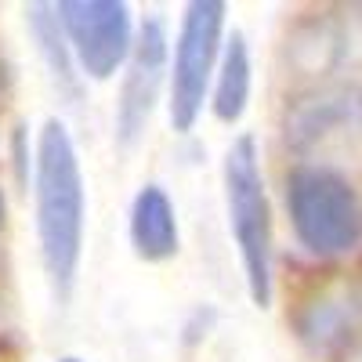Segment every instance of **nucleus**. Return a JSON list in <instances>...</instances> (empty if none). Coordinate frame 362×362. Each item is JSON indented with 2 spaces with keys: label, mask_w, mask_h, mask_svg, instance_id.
Listing matches in <instances>:
<instances>
[{
  "label": "nucleus",
  "mask_w": 362,
  "mask_h": 362,
  "mask_svg": "<svg viewBox=\"0 0 362 362\" xmlns=\"http://www.w3.org/2000/svg\"><path fill=\"white\" fill-rule=\"evenodd\" d=\"M225 4L221 0H192L181 15V29L174 40V66H170V127L189 134L206 105L210 80L218 76L221 51H225Z\"/></svg>",
  "instance_id": "20e7f679"
},
{
  "label": "nucleus",
  "mask_w": 362,
  "mask_h": 362,
  "mask_svg": "<svg viewBox=\"0 0 362 362\" xmlns=\"http://www.w3.org/2000/svg\"><path fill=\"white\" fill-rule=\"evenodd\" d=\"M358 315H362V300L355 297H315L297 319L300 341L312 351H329L351 337Z\"/></svg>",
  "instance_id": "9d476101"
},
{
  "label": "nucleus",
  "mask_w": 362,
  "mask_h": 362,
  "mask_svg": "<svg viewBox=\"0 0 362 362\" xmlns=\"http://www.w3.org/2000/svg\"><path fill=\"white\" fill-rule=\"evenodd\" d=\"M25 15H29V33H33V40L44 54L54 87L62 90V95L76 98L80 83H76V73H73V47H69V37L62 29V18H58V4H29Z\"/></svg>",
  "instance_id": "9b49d317"
},
{
  "label": "nucleus",
  "mask_w": 362,
  "mask_h": 362,
  "mask_svg": "<svg viewBox=\"0 0 362 362\" xmlns=\"http://www.w3.org/2000/svg\"><path fill=\"white\" fill-rule=\"evenodd\" d=\"M286 210L297 243L315 257H344L362 243V199L334 167H293L286 174Z\"/></svg>",
  "instance_id": "f03ea898"
},
{
  "label": "nucleus",
  "mask_w": 362,
  "mask_h": 362,
  "mask_svg": "<svg viewBox=\"0 0 362 362\" xmlns=\"http://www.w3.org/2000/svg\"><path fill=\"white\" fill-rule=\"evenodd\" d=\"M0 228H4V196H0Z\"/></svg>",
  "instance_id": "f8f14e48"
},
{
  "label": "nucleus",
  "mask_w": 362,
  "mask_h": 362,
  "mask_svg": "<svg viewBox=\"0 0 362 362\" xmlns=\"http://www.w3.org/2000/svg\"><path fill=\"white\" fill-rule=\"evenodd\" d=\"M37 192V239L44 272L58 300H66L76 283L83 254V170L73 134L62 119H44L33 163Z\"/></svg>",
  "instance_id": "f257e3e1"
},
{
  "label": "nucleus",
  "mask_w": 362,
  "mask_h": 362,
  "mask_svg": "<svg viewBox=\"0 0 362 362\" xmlns=\"http://www.w3.org/2000/svg\"><path fill=\"white\" fill-rule=\"evenodd\" d=\"M131 247L141 261H170L181 250V232L174 203L163 192V185L148 181L138 189L131 203Z\"/></svg>",
  "instance_id": "6e6552de"
},
{
  "label": "nucleus",
  "mask_w": 362,
  "mask_h": 362,
  "mask_svg": "<svg viewBox=\"0 0 362 362\" xmlns=\"http://www.w3.org/2000/svg\"><path fill=\"white\" fill-rule=\"evenodd\" d=\"M286 141L297 153L362 141V87L326 83L300 95L286 112Z\"/></svg>",
  "instance_id": "423d86ee"
},
{
  "label": "nucleus",
  "mask_w": 362,
  "mask_h": 362,
  "mask_svg": "<svg viewBox=\"0 0 362 362\" xmlns=\"http://www.w3.org/2000/svg\"><path fill=\"white\" fill-rule=\"evenodd\" d=\"M225 206L228 232L243 264L247 293L257 308H272V206L264 192V174L257 141L239 134L225 153Z\"/></svg>",
  "instance_id": "7ed1b4c3"
},
{
  "label": "nucleus",
  "mask_w": 362,
  "mask_h": 362,
  "mask_svg": "<svg viewBox=\"0 0 362 362\" xmlns=\"http://www.w3.org/2000/svg\"><path fill=\"white\" fill-rule=\"evenodd\" d=\"M250 87H254V62H250V44L247 37L232 29V37H225V51H221V66L214 76V116L221 124H239L250 102Z\"/></svg>",
  "instance_id": "1a4fd4ad"
},
{
  "label": "nucleus",
  "mask_w": 362,
  "mask_h": 362,
  "mask_svg": "<svg viewBox=\"0 0 362 362\" xmlns=\"http://www.w3.org/2000/svg\"><path fill=\"white\" fill-rule=\"evenodd\" d=\"M348 362H362V348H358V351H355V355H351Z\"/></svg>",
  "instance_id": "ddd939ff"
},
{
  "label": "nucleus",
  "mask_w": 362,
  "mask_h": 362,
  "mask_svg": "<svg viewBox=\"0 0 362 362\" xmlns=\"http://www.w3.org/2000/svg\"><path fill=\"white\" fill-rule=\"evenodd\" d=\"M167 76V25L160 15H148L138 29L131 62L124 73V90L116 105V138L119 145H134L148 127V116L156 109L160 87Z\"/></svg>",
  "instance_id": "0eeeda50"
},
{
  "label": "nucleus",
  "mask_w": 362,
  "mask_h": 362,
  "mask_svg": "<svg viewBox=\"0 0 362 362\" xmlns=\"http://www.w3.org/2000/svg\"><path fill=\"white\" fill-rule=\"evenodd\" d=\"M58 362H83V358H73V355H69V358H58Z\"/></svg>",
  "instance_id": "4468645a"
},
{
  "label": "nucleus",
  "mask_w": 362,
  "mask_h": 362,
  "mask_svg": "<svg viewBox=\"0 0 362 362\" xmlns=\"http://www.w3.org/2000/svg\"><path fill=\"white\" fill-rule=\"evenodd\" d=\"M58 18L83 76L109 80L119 66L131 62L138 37L124 0H62Z\"/></svg>",
  "instance_id": "39448f33"
}]
</instances>
